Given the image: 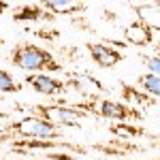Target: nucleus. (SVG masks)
Instances as JSON below:
<instances>
[{"instance_id":"nucleus-25","label":"nucleus","mask_w":160,"mask_h":160,"mask_svg":"<svg viewBox=\"0 0 160 160\" xmlns=\"http://www.w3.org/2000/svg\"><path fill=\"white\" fill-rule=\"evenodd\" d=\"M126 160H128V158H126Z\"/></svg>"},{"instance_id":"nucleus-7","label":"nucleus","mask_w":160,"mask_h":160,"mask_svg":"<svg viewBox=\"0 0 160 160\" xmlns=\"http://www.w3.org/2000/svg\"><path fill=\"white\" fill-rule=\"evenodd\" d=\"M120 96L124 98V105H128V107H141V109H149V107H154L158 100L154 98V96H149L145 94L143 90H139L135 83H128V81H120Z\"/></svg>"},{"instance_id":"nucleus-18","label":"nucleus","mask_w":160,"mask_h":160,"mask_svg":"<svg viewBox=\"0 0 160 160\" xmlns=\"http://www.w3.org/2000/svg\"><path fill=\"white\" fill-rule=\"evenodd\" d=\"M47 160H77L75 156H71V154H62V152H51L49 156H47Z\"/></svg>"},{"instance_id":"nucleus-20","label":"nucleus","mask_w":160,"mask_h":160,"mask_svg":"<svg viewBox=\"0 0 160 160\" xmlns=\"http://www.w3.org/2000/svg\"><path fill=\"white\" fill-rule=\"evenodd\" d=\"M105 19H109V22H113V19H115V15H113V11H105Z\"/></svg>"},{"instance_id":"nucleus-4","label":"nucleus","mask_w":160,"mask_h":160,"mask_svg":"<svg viewBox=\"0 0 160 160\" xmlns=\"http://www.w3.org/2000/svg\"><path fill=\"white\" fill-rule=\"evenodd\" d=\"M100 118H107V120H118V122H143V113L135 107H128L120 100L113 98H100L98 100V113Z\"/></svg>"},{"instance_id":"nucleus-5","label":"nucleus","mask_w":160,"mask_h":160,"mask_svg":"<svg viewBox=\"0 0 160 160\" xmlns=\"http://www.w3.org/2000/svg\"><path fill=\"white\" fill-rule=\"evenodd\" d=\"M26 86H30L34 92L38 94H45V96H60V94H66V83L62 79H56L47 73H34V75H28L24 79Z\"/></svg>"},{"instance_id":"nucleus-3","label":"nucleus","mask_w":160,"mask_h":160,"mask_svg":"<svg viewBox=\"0 0 160 160\" xmlns=\"http://www.w3.org/2000/svg\"><path fill=\"white\" fill-rule=\"evenodd\" d=\"M30 111H32V115H38V118L51 122L53 126H58V124H62V126H79V120L86 118L83 111L71 107L68 102L66 105H34Z\"/></svg>"},{"instance_id":"nucleus-12","label":"nucleus","mask_w":160,"mask_h":160,"mask_svg":"<svg viewBox=\"0 0 160 160\" xmlns=\"http://www.w3.org/2000/svg\"><path fill=\"white\" fill-rule=\"evenodd\" d=\"M45 17V9L41 4H24L19 11L13 13V22H38Z\"/></svg>"},{"instance_id":"nucleus-24","label":"nucleus","mask_w":160,"mask_h":160,"mask_svg":"<svg viewBox=\"0 0 160 160\" xmlns=\"http://www.w3.org/2000/svg\"><path fill=\"white\" fill-rule=\"evenodd\" d=\"M152 160H160V158H152Z\"/></svg>"},{"instance_id":"nucleus-11","label":"nucleus","mask_w":160,"mask_h":160,"mask_svg":"<svg viewBox=\"0 0 160 160\" xmlns=\"http://www.w3.org/2000/svg\"><path fill=\"white\" fill-rule=\"evenodd\" d=\"M109 132L118 135L124 141H130V139H139V137H148V130L141 128V126H135V124H128V122H118V124H111L109 126Z\"/></svg>"},{"instance_id":"nucleus-23","label":"nucleus","mask_w":160,"mask_h":160,"mask_svg":"<svg viewBox=\"0 0 160 160\" xmlns=\"http://www.w3.org/2000/svg\"><path fill=\"white\" fill-rule=\"evenodd\" d=\"M2 43H4V41H2V38H0V45H2Z\"/></svg>"},{"instance_id":"nucleus-19","label":"nucleus","mask_w":160,"mask_h":160,"mask_svg":"<svg viewBox=\"0 0 160 160\" xmlns=\"http://www.w3.org/2000/svg\"><path fill=\"white\" fill-rule=\"evenodd\" d=\"M71 22H73V26H79V28H83V30H90V24H88L83 17H73Z\"/></svg>"},{"instance_id":"nucleus-15","label":"nucleus","mask_w":160,"mask_h":160,"mask_svg":"<svg viewBox=\"0 0 160 160\" xmlns=\"http://www.w3.org/2000/svg\"><path fill=\"white\" fill-rule=\"evenodd\" d=\"M141 62L148 66V73L149 75H156V77H160V58L158 56H141Z\"/></svg>"},{"instance_id":"nucleus-22","label":"nucleus","mask_w":160,"mask_h":160,"mask_svg":"<svg viewBox=\"0 0 160 160\" xmlns=\"http://www.w3.org/2000/svg\"><path fill=\"white\" fill-rule=\"evenodd\" d=\"M154 56H158V58H160V41L156 43V53H154Z\"/></svg>"},{"instance_id":"nucleus-6","label":"nucleus","mask_w":160,"mask_h":160,"mask_svg":"<svg viewBox=\"0 0 160 160\" xmlns=\"http://www.w3.org/2000/svg\"><path fill=\"white\" fill-rule=\"evenodd\" d=\"M86 49L90 53V58L94 60V64H98L100 68H111L118 62L124 60V56L120 51L105 45V43H86Z\"/></svg>"},{"instance_id":"nucleus-13","label":"nucleus","mask_w":160,"mask_h":160,"mask_svg":"<svg viewBox=\"0 0 160 160\" xmlns=\"http://www.w3.org/2000/svg\"><path fill=\"white\" fill-rule=\"evenodd\" d=\"M137 86L149 96H160V77H156V75H149V73L141 75L137 79Z\"/></svg>"},{"instance_id":"nucleus-10","label":"nucleus","mask_w":160,"mask_h":160,"mask_svg":"<svg viewBox=\"0 0 160 160\" xmlns=\"http://www.w3.org/2000/svg\"><path fill=\"white\" fill-rule=\"evenodd\" d=\"M45 11H51L53 15H81L86 11L83 2H64V0H51V2H43L41 4Z\"/></svg>"},{"instance_id":"nucleus-9","label":"nucleus","mask_w":160,"mask_h":160,"mask_svg":"<svg viewBox=\"0 0 160 160\" xmlns=\"http://www.w3.org/2000/svg\"><path fill=\"white\" fill-rule=\"evenodd\" d=\"M124 41L128 45H135V47H145V45L154 43V32L148 26H143L141 22H132L124 30Z\"/></svg>"},{"instance_id":"nucleus-14","label":"nucleus","mask_w":160,"mask_h":160,"mask_svg":"<svg viewBox=\"0 0 160 160\" xmlns=\"http://www.w3.org/2000/svg\"><path fill=\"white\" fill-rule=\"evenodd\" d=\"M22 83H17L15 79L11 77V73L7 71H0V94H15L22 90Z\"/></svg>"},{"instance_id":"nucleus-8","label":"nucleus","mask_w":160,"mask_h":160,"mask_svg":"<svg viewBox=\"0 0 160 160\" xmlns=\"http://www.w3.org/2000/svg\"><path fill=\"white\" fill-rule=\"evenodd\" d=\"M130 9L137 13V22L148 26L149 30L160 32V2H141V4H130Z\"/></svg>"},{"instance_id":"nucleus-2","label":"nucleus","mask_w":160,"mask_h":160,"mask_svg":"<svg viewBox=\"0 0 160 160\" xmlns=\"http://www.w3.org/2000/svg\"><path fill=\"white\" fill-rule=\"evenodd\" d=\"M13 130V135L24 139H41V141H60V132L51 122L38 118V115H26L22 120H15L7 126V132Z\"/></svg>"},{"instance_id":"nucleus-1","label":"nucleus","mask_w":160,"mask_h":160,"mask_svg":"<svg viewBox=\"0 0 160 160\" xmlns=\"http://www.w3.org/2000/svg\"><path fill=\"white\" fill-rule=\"evenodd\" d=\"M11 58V64L22 68V71H28L30 75L34 73H43V71H49V73H58V71H64L62 62H58L51 51L38 47L34 43H19L15 45L9 53Z\"/></svg>"},{"instance_id":"nucleus-21","label":"nucleus","mask_w":160,"mask_h":160,"mask_svg":"<svg viewBox=\"0 0 160 160\" xmlns=\"http://www.w3.org/2000/svg\"><path fill=\"white\" fill-rule=\"evenodd\" d=\"M9 7H11V4H9V2H0V15H2V13L7 11V9H9Z\"/></svg>"},{"instance_id":"nucleus-17","label":"nucleus","mask_w":160,"mask_h":160,"mask_svg":"<svg viewBox=\"0 0 160 160\" xmlns=\"http://www.w3.org/2000/svg\"><path fill=\"white\" fill-rule=\"evenodd\" d=\"M62 53H64V56L68 58V62H77V60H79V56H81L77 47H68V49H62Z\"/></svg>"},{"instance_id":"nucleus-16","label":"nucleus","mask_w":160,"mask_h":160,"mask_svg":"<svg viewBox=\"0 0 160 160\" xmlns=\"http://www.w3.org/2000/svg\"><path fill=\"white\" fill-rule=\"evenodd\" d=\"M37 38H43V41H56L60 38V30H51V28H41V30H32Z\"/></svg>"}]
</instances>
